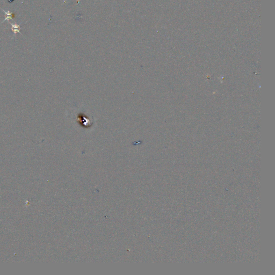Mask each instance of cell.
<instances>
[{"instance_id": "obj_1", "label": "cell", "mask_w": 275, "mask_h": 275, "mask_svg": "<svg viewBox=\"0 0 275 275\" xmlns=\"http://www.w3.org/2000/svg\"><path fill=\"white\" fill-rule=\"evenodd\" d=\"M10 24L12 26L11 30L13 32L14 34H15V36H16L17 33H20L21 35V33L20 32L21 24H20V25H17V24H12V23H10Z\"/></svg>"}, {"instance_id": "obj_2", "label": "cell", "mask_w": 275, "mask_h": 275, "mask_svg": "<svg viewBox=\"0 0 275 275\" xmlns=\"http://www.w3.org/2000/svg\"><path fill=\"white\" fill-rule=\"evenodd\" d=\"M2 11L4 12V13H5V15H6V18L4 20V21L2 22V23L4 22V21H9V20H10V19L13 20V18L14 17H15V16H14L13 13L12 12H10L9 10H8V11H4V10H3V9H2Z\"/></svg>"}]
</instances>
